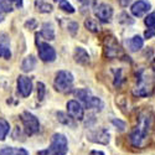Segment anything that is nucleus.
Returning <instances> with one entry per match:
<instances>
[{"instance_id":"nucleus-15","label":"nucleus","mask_w":155,"mask_h":155,"mask_svg":"<svg viewBox=\"0 0 155 155\" xmlns=\"http://www.w3.org/2000/svg\"><path fill=\"white\" fill-rule=\"evenodd\" d=\"M40 36H42L45 40H47V41L55 40V28H54V25L51 24V22H45V24H42Z\"/></svg>"},{"instance_id":"nucleus-29","label":"nucleus","mask_w":155,"mask_h":155,"mask_svg":"<svg viewBox=\"0 0 155 155\" xmlns=\"http://www.w3.org/2000/svg\"><path fill=\"white\" fill-rule=\"evenodd\" d=\"M57 118H58V120H60L61 123H64V124H70V125H72V123H71L70 118L67 117V115H64L63 113H61V112H58V113H57Z\"/></svg>"},{"instance_id":"nucleus-32","label":"nucleus","mask_w":155,"mask_h":155,"mask_svg":"<svg viewBox=\"0 0 155 155\" xmlns=\"http://www.w3.org/2000/svg\"><path fill=\"white\" fill-rule=\"evenodd\" d=\"M6 2H9V3H15L16 6H19V8H21V5H22V0H6Z\"/></svg>"},{"instance_id":"nucleus-28","label":"nucleus","mask_w":155,"mask_h":155,"mask_svg":"<svg viewBox=\"0 0 155 155\" xmlns=\"http://www.w3.org/2000/svg\"><path fill=\"white\" fill-rule=\"evenodd\" d=\"M12 11L11 5L6 0H0V12H10Z\"/></svg>"},{"instance_id":"nucleus-26","label":"nucleus","mask_w":155,"mask_h":155,"mask_svg":"<svg viewBox=\"0 0 155 155\" xmlns=\"http://www.w3.org/2000/svg\"><path fill=\"white\" fill-rule=\"evenodd\" d=\"M0 57H3L5 60H9L11 57L10 48L6 45H2V44H0Z\"/></svg>"},{"instance_id":"nucleus-14","label":"nucleus","mask_w":155,"mask_h":155,"mask_svg":"<svg viewBox=\"0 0 155 155\" xmlns=\"http://www.w3.org/2000/svg\"><path fill=\"white\" fill-rule=\"evenodd\" d=\"M73 58L74 61L82 64V66H88L91 63V57H89V54L83 48V47H76L74 48V52H73Z\"/></svg>"},{"instance_id":"nucleus-16","label":"nucleus","mask_w":155,"mask_h":155,"mask_svg":"<svg viewBox=\"0 0 155 155\" xmlns=\"http://www.w3.org/2000/svg\"><path fill=\"white\" fill-rule=\"evenodd\" d=\"M127 45H128L129 50H130L132 52H137V51H139L141 47H143L144 40L139 35H135V36H133L132 38H129V40L127 41Z\"/></svg>"},{"instance_id":"nucleus-24","label":"nucleus","mask_w":155,"mask_h":155,"mask_svg":"<svg viewBox=\"0 0 155 155\" xmlns=\"http://www.w3.org/2000/svg\"><path fill=\"white\" fill-rule=\"evenodd\" d=\"M144 22H145V25H147L149 29H151V30L155 29V11H153L151 14H149V15L145 18Z\"/></svg>"},{"instance_id":"nucleus-35","label":"nucleus","mask_w":155,"mask_h":155,"mask_svg":"<svg viewBox=\"0 0 155 155\" xmlns=\"http://www.w3.org/2000/svg\"><path fill=\"white\" fill-rule=\"evenodd\" d=\"M91 155H104L102 151H97V150H93L92 153H91Z\"/></svg>"},{"instance_id":"nucleus-10","label":"nucleus","mask_w":155,"mask_h":155,"mask_svg":"<svg viewBox=\"0 0 155 155\" xmlns=\"http://www.w3.org/2000/svg\"><path fill=\"white\" fill-rule=\"evenodd\" d=\"M94 15L101 20L102 22H109L113 16V8L108 4L102 3L94 9Z\"/></svg>"},{"instance_id":"nucleus-36","label":"nucleus","mask_w":155,"mask_h":155,"mask_svg":"<svg viewBox=\"0 0 155 155\" xmlns=\"http://www.w3.org/2000/svg\"><path fill=\"white\" fill-rule=\"evenodd\" d=\"M54 2H55V3H58V4H60V3L62 2V0H54Z\"/></svg>"},{"instance_id":"nucleus-4","label":"nucleus","mask_w":155,"mask_h":155,"mask_svg":"<svg viewBox=\"0 0 155 155\" xmlns=\"http://www.w3.org/2000/svg\"><path fill=\"white\" fill-rule=\"evenodd\" d=\"M74 96L78 98L83 104L89 108V109H96V110H102L104 104L103 102L101 101V98L92 96L91 91L87 88H80V89H76L74 91Z\"/></svg>"},{"instance_id":"nucleus-22","label":"nucleus","mask_w":155,"mask_h":155,"mask_svg":"<svg viewBox=\"0 0 155 155\" xmlns=\"http://www.w3.org/2000/svg\"><path fill=\"white\" fill-rule=\"evenodd\" d=\"M66 30L72 35V36H74L76 34H77V31H78V24H77L76 21H71V20H68V21H66Z\"/></svg>"},{"instance_id":"nucleus-20","label":"nucleus","mask_w":155,"mask_h":155,"mask_svg":"<svg viewBox=\"0 0 155 155\" xmlns=\"http://www.w3.org/2000/svg\"><path fill=\"white\" fill-rule=\"evenodd\" d=\"M10 130V124L4 118H0V140H4Z\"/></svg>"},{"instance_id":"nucleus-17","label":"nucleus","mask_w":155,"mask_h":155,"mask_svg":"<svg viewBox=\"0 0 155 155\" xmlns=\"http://www.w3.org/2000/svg\"><path fill=\"white\" fill-rule=\"evenodd\" d=\"M35 66H36V57L34 55H29L24 58L21 63V70L24 72H30L35 68Z\"/></svg>"},{"instance_id":"nucleus-9","label":"nucleus","mask_w":155,"mask_h":155,"mask_svg":"<svg viewBox=\"0 0 155 155\" xmlns=\"http://www.w3.org/2000/svg\"><path fill=\"white\" fill-rule=\"evenodd\" d=\"M88 139L98 144H108L109 143V133L104 128H98L96 130H92L88 133Z\"/></svg>"},{"instance_id":"nucleus-2","label":"nucleus","mask_w":155,"mask_h":155,"mask_svg":"<svg viewBox=\"0 0 155 155\" xmlns=\"http://www.w3.org/2000/svg\"><path fill=\"white\" fill-rule=\"evenodd\" d=\"M68 150L67 138L63 134L56 133L51 138V145L46 150L38 151L37 155H66Z\"/></svg>"},{"instance_id":"nucleus-3","label":"nucleus","mask_w":155,"mask_h":155,"mask_svg":"<svg viewBox=\"0 0 155 155\" xmlns=\"http://www.w3.org/2000/svg\"><path fill=\"white\" fill-rule=\"evenodd\" d=\"M153 89H154L153 76L149 72L141 71V73L139 74V78H138V83H137L135 88L133 89L134 96L147 97V96H149V94L153 93Z\"/></svg>"},{"instance_id":"nucleus-19","label":"nucleus","mask_w":155,"mask_h":155,"mask_svg":"<svg viewBox=\"0 0 155 155\" xmlns=\"http://www.w3.org/2000/svg\"><path fill=\"white\" fill-rule=\"evenodd\" d=\"M84 26H86L87 30H89L91 32H99V31H101L99 24H98L94 19H92V18L86 19V21H84Z\"/></svg>"},{"instance_id":"nucleus-27","label":"nucleus","mask_w":155,"mask_h":155,"mask_svg":"<svg viewBox=\"0 0 155 155\" xmlns=\"http://www.w3.org/2000/svg\"><path fill=\"white\" fill-rule=\"evenodd\" d=\"M123 81H124V78H123L122 70H117V71H115V73H114V86L119 87Z\"/></svg>"},{"instance_id":"nucleus-34","label":"nucleus","mask_w":155,"mask_h":155,"mask_svg":"<svg viewBox=\"0 0 155 155\" xmlns=\"http://www.w3.org/2000/svg\"><path fill=\"white\" fill-rule=\"evenodd\" d=\"M149 30H150V31H145V37H147V38H150V37L154 35V31H153L151 29H149Z\"/></svg>"},{"instance_id":"nucleus-25","label":"nucleus","mask_w":155,"mask_h":155,"mask_svg":"<svg viewBox=\"0 0 155 155\" xmlns=\"http://www.w3.org/2000/svg\"><path fill=\"white\" fill-rule=\"evenodd\" d=\"M45 94H46V87L42 82H38L37 83V99L38 101H42L45 98Z\"/></svg>"},{"instance_id":"nucleus-18","label":"nucleus","mask_w":155,"mask_h":155,"mask_svg":"<svg viewBox=\"0 0 155 155\" xmlns=\"http://www.w3.org/2000/svg\"><path fill=\"white\" fill-rule=\"evenodd\" d=\"M0 155H29V153L21 148L5 147L3 149H0Z\"/></svg>"},{"instance_id":"nucleus-30","label":"nucleus","mask_w":155,"mask_h":155,"mask_svg":"<svg viewBox=\"0 0 155 155\" xmlns=\"http://www.w3.org/2000/svg\"><path fill=\"white\" fill-rule=\"evenodd\" d=\"M36 25H37V22H36L35 19H29V21L25 22V28L29 29V30H32V29L36 28Z\"/></svg>"},{"instance_id":"nucleus-7","label":"nucleus","mask_w":155,"mask_h":155,"mask_svg":"<svg viewBox=\"0 0 155 155\" xmlns=\"http://www.w3.org/2000/svg\"><path fill=\"white\" fill-rule=\"evenodd\" d=\"M36 46L38 51V57L44 62H54L56 60V51L52 46H50L47 42H42L38 40V35L36 34Z\"/></svg>"},{"instance_id":"nucleus-11","label":"nucleus","mask_w":155,"mask_h":155,"mask_svg":"<svg viewBox=\"0 0 155 155\" xmlns=\"http://www.w3.org/2000/svg\"><path fill=\"white\" fill-rule=\"evenodd\" d=\"M67 113L71 118L77 119V120H82L84 115V110L81 106V103H78L74 99L67 102Z\"/></svg>"},{"instance_id":"nucleus-6","label":"nucleus","mask_w":155,"mask_h":155,"mask_svg":"<svg viewBox=\"0 0 155 155\" xmlns=\"http://www.w3.org/2000/svg\"><path fill=\"white\" fill-rule=\"evenodd\" d=\"M21 122L22 125L25 128V132H26L28 135H34L36 134L38 130H40V123H38V119L35 117V115L30 112H22L21 115Z\"/></svg>"},{"instance_id":"nucleus-23","label":"nucleus","mask_w":155,"mask_h":155,"mask_svg":"<svg viewBox=\"0 0 155 155\" xmlns=\"http://www.w3.org/2000/svg\"><path fill=\"white\" fill-rule=\"evenodd\" d=\"M58 6H60L61 10L68 12V14H73V12H74V8L67 2V0H62V2L58 4Z\"/></svg>"},{"instance_id":"nucleus-13","label":"nucleus","mask_w":155,"mask_h":155,"mask_svg":"<svg viewBox=\"0 0 155 155\" xmlns=\"http://www.w3.org/2000/svg\"><path fill=\"white\" fill-rule=\"evenodd\" d=\"M150 8H151L150 3L145 2V0H138L137 3H134V4L132 5L130 11H132V14H133L134 16L140 18V16L145 15L147 12L150 10Z\"/></svg>"},{"instance_id":"nucleus-12","label":"nucleus","mask_w":155,"mask_h":155,"mask_svg":"<svg viewBox=\"0 0 155 155\" xmlns=\"http://www.w3.org/2000/svg\"><path fill=\"white\" fill-rule=\"evenodd\" d=\"M18 91L22 97H29L32 92V81L26 76L18 77Z\"/></svg>"},{"instance_id":"nucleus-5","label":"nucleus","mask_w":155,"mask_h":155,"mask_svg":"<svg viewBox=\"0 0 155 155\" xmlns=\"http://www.w3.org/2000/svg\"><path fill=\"white\" fill-rule=\"evenodd\" d=\"M73 84V76L68 71H58L56 73L55 81H54V87L57 92L61 93H67L72 89Z\"/></svg>"},{"instance_id":"nucleus-33","label":"nucleus","mask_w":155,"mask_h":155,"mask_svg":"<svg viewBox=\"0 0 155 155\" xmlns=\"http://www.w3.org/2000/svg\"><path fill=\"white\" fill-rule=\"evenodd\" d=\"M130 3H132V0H119V4L122 6H128Z\"/></svg>"},{"instance_id":"nucleus-1","label":"nucleus","mask_w":155,"mask_h":155,"mask_svg":"<svg viewBox=\"0 0 155 155\" xmlns=\"http://www.w3.org/2000/svg\"><path fill=\"white\" fill-rule=\"evenodd\" d=\"M153 129V115L150 112L140 113L138 124L130 134V141L135 148H141L148 143L149 135Z\"/></svg>"},{"instance_id":"nucleus-21","label":"nucleus","mask_w":155,"mask_h":155,"mask_svg":"<svg viewBox=\"0 0 155 155\" xmlns=\"http://www.w3.org/2000/svg\"><path fill=\"white\" fill-rule=\"evenodd\" d=\"M36 8L40 12H51L52 11V5L44 2H36Z\"/></svg>"},{"instance_id":"nucleus-8","label":"nucleus","mask_w":155,"mask_h":155,"mask_svg":"<svg viewBox=\"0 0 155 155\" xmlns=\"http://www.w3.org/2000/svg\"><path fill=\"white\" fill-rule=\"evenodd\" d=\"M104 54L109 58H114L120 54V46L117 42V40H115V37H113V36L106 37V40H104Z\"/></svg>"},{"instance_id":"nucleus-31","label":"nucleus","mask_w":155,"mask_h":155,"mask_svg":"<svg viewBox=\"0 0 155 155\" xmlns=\"http://www.w3.org/2000/svg\"><path fill=\"white\" fill-rule=\"evenodd\" d=\"M113 124L117 125V127H120V130H123V129L125 128V124L122 122V120H117V119H113Z\"/></svg>"}]
</instances>
